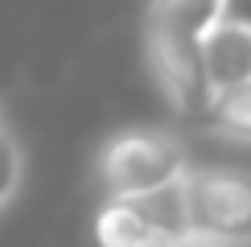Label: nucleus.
I'll use <instances>...</instances> for the list:
<instances>
[{"label": "nucleus", "instance_id": "obj_1", "mask_svg": "<svg viewBox=\"0 0 251 247\" xmlns=\"http://www.w3.org/2000/svg\"><path fill=\"white\" fill-rule=\"evenodd\" d=\"M185 169H190V157L169 132L128 128L99 148L95 181L103 198H136V194L177 181Z\"/></svg>", "mask_w": 251, "mask_h": 247}, {"label": "nucleus", "instance_id": "obj_2", "mask_svg": "<svg viewBox=\"0 0 251 247\" xmlns=\"http://www.w3.org/2000/svg\"><path fill=\"white\" fill-rule=\"evenodd\" d=\"M185 226L226 247H251V173L247 169H185Z\"/></svg>", "mask_w": 251, "mask_h": 247}, {"label": "nucleus", "instance_id": "obj_3", "mask_svg": "<svg viewBox=\"0 0 251 247\" xmlns=\"http://www.w3.org/2000/svg\"><path fill=\"white\" fill-rule=\"evenodd\" d=\"M144 62L169 107L185 120H206V107L214 99V87L206 78L202 62V41L198 33H181V29H165L144 21Z\"/></svg>", "mask_w": 251, "mask_h": 247}, {"label": "nucleus", "instance_id": "obj_4", "mask_svg": "<svg viewBox=\"0 0 251 247\" xmlns=\"http://www.w3.org/2000/svg\"><path fill=\"white\" fill-rule=\"evenodd\" d=\"M202 62H206V78L214 91H226L235 82L251 78V29L235 25V21L218 17L202 37Z\"/></svg>", "mask_w": 251, "mask_h": 247}, {"label": "nucleus", "instance_id": "obj_5", "mask_svg": "<svg viewBox=\"0 0 251 247\" xmlns=\"http://www.w3.org/2000/svg\"><path fill=\"white\" fill-rule=\"evenodd\" d=\"M149 239H156V231L144 219L136 198H107L95 210V243L99 247H144Z\"/></svg>", "mask_w": 251, "mask_h": 247}, {"label": "nucleus", "instance_id": "obj_6", "mask_svg": "<svg viewBox=\"0 0 251 247\" xmlns=\"http://www.w3.org/2000/svg\"><path fill=\"white\" fill-rule=\"evenodd\" d=\"M206 120H210L214 132H223L226 140L251 144V78L235 82L226 91H214L210 107H206Z\"/></svg>", "mask_w": 251, "mask_h": 247}, {"label": "nucleus", "instance_id": "obj_7", "mask_svg": "<svg viewBox=\"0 0 251 247\" xmlns=\"http://www.w3.org/2000/svg\"><path fill=\"white\" fill-rule=\"evenodd\" d=\"M149 25H165V29H181V33H198L218 21V0H149Z\"/></svg>", "mask_w": 251, "mask_h": 247}, {"label": "nucleus", "instance_id": "obj_8", "mask_svg": "<svg viewBox=\"0 0 251 247\" xmlns=\"http://www.w3.org/2000/svg\"><path fill=\"white\" fill-rule=\"evenodd\" d=\"M21 181H25V148L8 128H0V210L17 198Z\"/></svg>", "mask_w": 251, "mask_h": 247}, {"label": "nucleus", "instance_id": "obj_9", "mask_svg": "<svg viewBox=\"0 0 251 247\" xmlns=\"http://www.w3.org/2000/svg\"><path fill=\"white\" fill-rule=\"evenodd\" d=\"M144 247H226V243H214V239H206L198 231H173V235H156Z\"/></svg>", "mask_w": 251, "mask_h": 247}, {"label": "nucleus", "instance_id": "obj_10", "mask_svg": "<svg viewBox=\"0 0 251 247\" xmlns=\"http://www.w3.org/2000/svg\"><path fill=\"white\" fill-rule=\"evenodd\" d=\"M218 17L251 29V0H218Z\"/></svg>", "mask_w": 251, "mask_h": 247}, {"label": "nucleus", "instance_id": "obj_11", "mask_svg": "<svg viewBox=\"0 0 251 247\" xmlns=\"http://www.w3.org/2000/svg\"><path fill=\"white\" fill-rule=\"evenodd\" d=\"M0 128H4V116H0Z\"/></svg>", "mask_w": 251, "mask_h": 247}]
</instances>
